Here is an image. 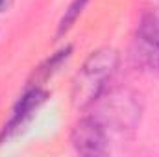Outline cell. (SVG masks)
<instances>
[{
    "label": "cell",
    "instance_id": "6da1fadb",
    "mask_svg": "<svg viewBox=\"0 0 159 157\" xmlns=\"http://www.w3.org/2000/svg\"><path fill=\"white\" fill-rule=\"evenodd\" d=\"M120 56L111 46H102L89 54L72 79L70 100L78 109H89L107 89L117 74Z\"/></svg>",
    "mask_w": 159,
    "mask_h": 157
},
{
    "label": "cell",
    "instance_id": "5b68a950",
    "mask_svg": "<svg viewBox=\"0 0 159 157\" xmlns=\"http://www.w3.org/2000/svg\"><path fill=\"white\" fill-rule=\"evenodd\" d=\"M111 135L94 117L87 115L74 124L70 133V144L80 155L98 157L109 154Z\"/></svg>",
    "mask_w": 159,
    "mask_h": 157
},
{
    "label": "cell",
    "instance_id": "3957f363",
    "mask_svg": "<svg viewBox=\"0 0 159 157\" xmlns=\"http://www.w3.org/2000/svg\"><path fill=\"white\" fill-rule=\"evenodd\" d=\"M131 56L135 65L141 69H159V7L146 11L141 17Z\"/></svg>",
    "mask_w": 159,
    "mask_h": 157
},
{
    "label": "cell",
    "instance_id": "7a4b0ae2",
    "mask_svg": "<svg viewBox=\"0 0 159 157\" xmlns=\"http://www.w3.org/2000/svg\"><path fill=\"white\" fill-rule=\"evenodd\" d=\"M89 109L91 117L96 118L109 135L135 129L143 111L137 94L128 89H107Z\"/></svg>",
    "mask_w": 159,
    "mask_h": 157
},
{
    "label": "cell",
    "instance_id": "277c9868",
    "mask_svg": "<svg viewBox=\"0 0 159 157\" xmlns=\"http://www.w3.org/2000/svg\"><path fill=\"white\" fill-rule=\"evenodd\" d=\"M48 92L43 89V85L32 83L17 100L11 115L7 118V122L4 124L2 131H0V144L11 141L13 137H17L35 117V113L41 109V105L46 102Z\"/></svg>",
    "mask_w": 159,
    "mask_h": 157
},
{
    "label": "cell",
    "instance_id": "ba28073f",
    "mask_svg": "<svg viewBox=\"0 0 159 157\" xmlns=\"http://www.w3.org/2000/svg\"><path fill=\"white\" fill-rule=\"evenodd\" d=\"M9 2H11V0H0V13H4V11L9 7Z\"/></svg>",
    "mask_w": 159,
    "mask_h": 157
},
{
    "label": "cell",
    "instance_id": "8992f818",
    "mask_svg": "<svg viewBox=\"0 0 159 157\" xmlns=\"http://www.w3.org/2000/svg\"><path fill=\"white\" fill-rule=\"evenodd\" d=\"M70 54H72V48H70V46H65V48H61L59 52H56L52 57H48V59L41 65L39 69H37V78H39V83H35V85H43L48 78H52V76L59 70V67H61V65L70 57Z\"/></svg>",
    "mask_w": 159,
    "mask_h": 157
},
{
    "label": "cell",
    "instance_id": "52a82bcc",
    "mask_svg": "<svg viewBox=\"0 0 159 157\" xmlns=\"http://www.w3.org/2000/svg\"><path fill=\"white\" fill-rule=\"evenodd\" d=\"M89 2H91V0H72V2L69 4V7L65 9L61 20H59V24H57L56 37H63V35L76 24V20L81 17V13H83L85 7L89 6Z\"/></svg>",
    "mask_w": 159,
    "mask_h": 157
}]
</instances>
